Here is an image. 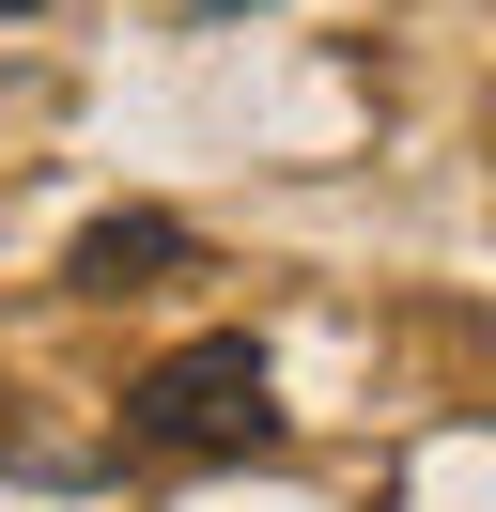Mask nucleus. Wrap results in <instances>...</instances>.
<instances>
[{
    "label": "nucleus",
    "mask_w": 496,
    "mask_h": 512,
    "mask_svg": "<svg viewBox=\"0 0 496 512\" xmlns=\"http://www.w3.org/2000/svg\"><path fill=\"white\" fill-rule=\"evenodd\" d=\"M171 264H186V218H93L62 280L78 295H140V280H171Z\"/></svg>",
    "instance_id": "2"
},
{
    "label": "nucleus",
    "mask_w": 496,
    "mask_h": 512,
    "mask_svg": "<svg viewBox=\"0 0 496 512\" xmlns=\"http://www.w3.org/2000/svg\"><path fill=\"white\" fill-rule=\"evenodd\" d=\"M124 450H155V466H264L279 450V373L248 326H217V342H171L140 388H124Z\"/></svg>",
    "instance_id": "1"
},
{
    "label": "nucleus",
    "mask_w": 496,
    "mask_h": 512,
    "mask_svg": "<svg viewBox=\"0 0 496 512\" xmlns=\"http://www.w3.org/2000/svg\"><path fill=\"white\" fill-rule=\"evenodd\" d=\"M217 16H248V0H217Z\"/></svg>",
    "instance_id": "3"
}]
</instances>
